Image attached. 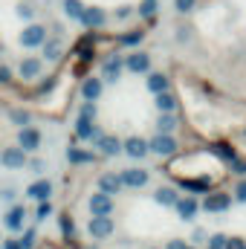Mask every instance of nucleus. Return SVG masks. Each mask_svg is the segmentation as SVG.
<instances>
[{"label": "nucleus", "instance_id": "nucleus-31", "mask_svg": "<svg viewBox=\"0 0 246 249\" xmlns=\"http://www.w3.org/2000/svg\"><path fill=\"white\" fill-rule=\"evenodd\" d=\"M35 241H38L35 229H26V232H23V238H20V249H32V247H35Z\"/></svg>", "mask_w": 246, "mask_h": 249}, {"label": "nucleus", "instance_id": "nucleus-9", "mask_svg": "<svg viewBox=\"0 0 246 249\" xmlns=\"http://www.w3.org/2000/svg\"><path fill=\"white\" fill-rule=\"evenodd\" d=\"M119 180H122V186H130V188H142L148 183V171H139V168H127L119 174Z\"/></svg>", "mask_w": 246, "mask_h": 249}, {"label": "nucleus", "instance_id": "nucleus-33", "mask_svg": "<svg viewBox=\"0 0 246 249\" xmlns=\"http://www.w3.org/2000/svg\"><path fill=\"white\" fill-rule=\"evenodd\" d=\"M142 38H145V32H127V35H122L119 41H122L124 47H133V44H139Z\"/></svg>", "mask_w": 246, "mask_h": 249}, {"label": "nucleus", "instance_id": "nucleus-2", "mask_svg": "<svg viewBox=\"0 0 246 249\" xmlns=\"http://www.w3.org/2000/svg\"><path fill=\"white\" fill-rule=\"evenodd\" d=\"M87 229H90V235H93V238L105 241L107 235H113V220H110V214H93Z\"/></svg>", "mask_w": 246, "mask_h": 249}, {"label": "nucleus", "instance_id": "nucleus-37", "mask_svg": "<svg viewBox=\"0 0 246 249\" xmlns=\"http://www.w3.org/2000/svg\"><path fill=\"white\" fill-rule=\"evenodd\" d=\"M139 12H142V15H145V18H151V15H154V12H157V3H154V0H145V3H142V6H139Z\"/></svg>", "mask_w": 246, "mask_h": 249}, {"label": "nucleus", "instance_id": "nucleus-44", "mask_svg": "<svg viewBox=\"0 0 246 249\" xmlns=\"http://www.w3.org/2000/svg\"><path fill=\"white\" fill-rule=\"evenodd\" d=\"M0 197L9 203V200H15V191H12V188H3V191H0Z\"/></svg>", "mask_w": 246, "mask_h": 249}, {"label": "nucleus", "instance_id": "nucleus-18", "mask_svg": "<svg viewBox=\"0 0 246 249\" xmlns=\"http://www.w3.org/2000/svg\"><path fill=\"white\" fill-rule=\"evenodd\" d=\"M99 188H102L105 194H119L122 180H119L116 174H105V177H99Z\"/></svg>", "mask_w": 246, "mask_h": 249}, {"label": "nucleus", "instance_id": "nucleus-1", "mask_svg": "<svg viewBox=\"0 0 246 249\" xmlns=\"http://www.w3.org/2000/svg\"><path fill=\"white\" fill-rule=\"evenodd\" d=\"M47 38H50V35H47V26H41V23H29V26L20 32V47L32 50V47H41Z\"/></svg>", "mask_w": 246, "mask_h": 249}, {"label": "nucleus", "instance_id": "nucleus-36", "mask_svg": "<svg viewBox=\"0 0 246 249\" xmlns=\"http://www.w3.org/2000/svg\"><path fill=\"white\" fill-rule=\"evenodd\" d=\"M81 116H84V119H93V116H96V105L84 99V105H81Z\"/></svg>", "mask_w": 246, "mask_h": 249}, {"label": "nucleus", "instance_id": "nucleus-21", "mask_svg": "<svg viewBox=\"0 0 246 249\" xmlns=\"http://www.w3.org/2000/svg\"><path fill=\"white\" fill-rule=\"evenodd\" d=\"M174 206H177L180 217H185V220H191V217H194V212H197V200H191V197H185V200H177Z\"/></svg>", "mask_w": 246, "mask_h": 249}, {"label": "nucleus", "instance_id": "nucleus-16", "mask_svg": "<svg viewBox=\"0 0 246 249\" xmlns=\"http://www.w3.org/2000/svg\"><path fill=\"white\" fill-rule=\"evenodd\" d=\"M124 67H127L130 72H145V70L151 67V58H148L145 53H133V55H127Z\"/></svg>", "mask_w": 246, "mask_h": 249}, {"label": "nucleus", "instance_id": "nucleus-25", "mask_svg": "<svg viewBox=\"0 0 246 249\" xmlns=\"http://www.w3.org/2000/svg\"><path fill=\"white\" fill-rule=\"evenodd\" d=\"M67 160H70L72 165H78V162H93V154L78 151V148H70V151H67Z\"/></svg>", "mask_w": 246, "mask_h": 249}, {"label": "nucleus", "instance_id": "nucleus-27", "mask_svg": "<svg viewBox=\"0 0 246 249\" xmlns=\"http://www.w3.org/2000/svg\"><path fill=\"white\" fill-rule=\"evenodd\" d=\"M157 203L174 206V203H177V191H174V188H159V191H157Z\"/></svg>", "mask_w": 246, "mask_h": 249}, {"label": "nucleus", "instance_id": "nucleus-6", "mask_svg": "<svg viewBox=\"0 0 246 249\" xmlns=\"http://www.w3.org/2000/svg\"><path fill=\"white\" fill-rule=\"evenodd\" d=\"M0 162L6 165V168H23L26 165V151L18 145V148H6L3 154H0Z\"/></svg>", "mask_w": 246, "mask_h": 249}, {"label": "nucleus", "instance_id": "nucleus-5", "mask_svg": "<svg viewBox=\"0 0 246 249\" xmlns=\"http://www.w3.org/2000/svg\"><path fill=\"white\" fill-rule=\"evenodd\" d=\"M148 148H151L154 154H159V157H171V154L177 151V142H174L168 133H159V136H154V139L148 142Z\"/></svg>", "mask_w": 246, "mask_h": 249}, {"label": "nucleus", "instance_id": "nucleus-30", "mask_svg": "<svg viewBox=\"0 0 246 249\" xmlns=\"http://www.w3.org/2000/svg\"><path fill=\"white\" fill-rule=\"evenodd\" d=\"M9 119H12L15 124H29V119H32V116H29L26 110H18V107H15V110H9Z\"/></svg>", "mask_w": 246, "mask_h": 249}, {"label": "nucleus", "instance_id": "nucleus-20", "mask_svg": "<svg viewBox=\"0 0 246 249\" xmlns=\"http://www.w3.org/2000/svg\"><path fill=\"white\" fill-rule=\"evenodd\" d=\"M119 72H122V61H119L116 55H113V58H107L105 67H102V75H105L107 81H116V78H119Z\"/></svg>", "mask_w": 246, "mask_h": 249}, {"label": "nucleus", "instance_id": "nucleus-7", "mask_svg": "<svg viewBox=\"0 0 246 249\" xmlns=\"http://www.w3.org/2000/svg\"><path fill=\"white\" fill-rule=\"evenodd\" d=\"M23 217H26V209H23V206H12V209L6 212L3 223H6L9 232H20V229H23Z\"/></svg>", "mask_w": 246, "mask_h": 249}, {"label": "nucleus", "instance_id": "nucleus-4", "mask_svg": "<svg viewBox=\"0 0 246 249\" xmlns=\"http://www.w3.org/2000/svg\"><path fill=\"white\" fill-rule=\"evenodd\" d=\"M18 145L29 154V151H35L38 145H41V130L38 127H29V124H23L20 127V133H18Z\"/></svg>", "mask_w": 246, "mask_h": 249}, {"label": "nucleus", "instance_id": "nucleus-10", "mask_svg": "<svg viewBox=\"0 0 246 249\" xmlns=\"http://www.w3.org/2000/svg\"><path fill=\"white\" fill-rule=\"evenodd\" d=\"M50 194H53V183L50 180H38V183H32V186L26 188V197L29 200H50Z\"/></svg>", "mask_w": 246, "mask_h": 249}, {"label": "nucleus", "instance_id": "nucleus-22", "mask_svg": "<svg viewBox=\"0 0 246 249\" xmlns=\"http://www.w3.org/2000/svg\"><path fill=\"white\" fill-rule=\"evenodd\" d=\"M180 183H183V188H188V191H209V186H211V180H206V177H197V180L183 177Z\"/></svg>", "mask_w": 246, "mask_h": 249}, {"label": "nucleus", "instance_id": "nucleus-8", "mask_svg": "<svg viewBox=\"0 0 246 249\" xmlns=\"http://www.w3.org/2000/svg\"><path fill=\"white\" fill-rule=\"evenodd\" d=\"M90 212H93V214H110V212H113L110 194H105V191L93 194V197H90Z\"/></svg>", "mask_w": 246, "mask_h": 249}, {"label": "nucleus", "instance_id": "nucleus-19", "mask_svg": "<svg viewBox=\"0 0 246 249\" xmlns=\"http://www.w3.org/2000/svg\"><path fill=\"white\" fill-rule=\"evenodd\" d=\"M41 47H44V58H47V61H58V58H61V44H58V38H47Z\"/></svg>", "mask_w": 246, "mask_h": 249}, {"label": "nucleus", "instance_id": "nucleus-29", "mask_svg": "<svg viewBox=\"0 0 246 249\" xmlns=\"http://www.w3.org/2000/svg\"><path fill=\"white\" fill-rule=\"evenodd\" d=\"M174 124H177V119H174L171 113H162L159 122H157V127H159V133H168V130H174Z\"/></svg>", "mask_w": 246, "mask_h": 249}, {"label": "nucleus", "instance_id": "nucleus-40", "mask_svg": "<svg viewBox=\"0 0 246 249\" xmlns=\"http://www.w3.org/2000/svg\"><path fill=\"white\" fill-rule=\"evenodd\" d=\"M0 84H12V70L9 67H0Z\"/></svg>", "mask_w": 246, "mask_h": 249}, {"label": "nucleus", "instance_id": "nucleus-38", "mask_svg": "<svg viewBox=\"0 0 246 249\" xmlns=\"http://www.w3.org/2000/svg\"><path fill=\"white\" fill-rule=\"evenodd\" d=\"M223 247H226V238H223V235H214V238L209 241V249H223Z\"/></svg>", "mask_w": 246, "mask_h": 249}, {"label": "nucleus", "instance_id": "nucleus-3", "mask_svg": "<svg viewBox=\"0 0 246 249\" xmlns=\"http://www.w3.org/2000/svg\"><path fill=\"white\" fill-rule=\"evenodd\" d=\"M78 20H81L87 29H102L105 20H107V15H105V9H99V6H84Z\"/></svg>", "mask_w": 246, "mask_h": 249}, {"label": "nucleus", "instance_id": "nucleus-28", "mask_svg": "<svg viewBox=\"0 0 246 249\" xmlns=\"http://www.w3.org/2000/svg\"><path fill=\"white\" fill-rule=\"evenodd\" d=\"M81 9H84V3H81V0H64V12H67L72 20H78V18H81Z\"/></svg>", "mask_w": 246, "mask_h": 249}, {"label": "nucleus", "instance_id": "nucleus-12", "mask_svg": "<svg viewBox=\"0 0 246 249\" xmlns=\"http://www.w3.org/2000/svg\"><path fill=\"white\" fill-rule=\"evenodd\" d=\"M229 203H232V197H229V194H209V197H206V203H203V209H206V212H226V209H229Z\"/></svg>", "mask_w": 246, "mask_h": 249}, {"label": "nucleus", "instance_id": "nucleus-46", "mask_svg": "<svg viewBox=\"0 0 246 249\" xmlns=\"http://www.w3.org/2000/svg\"><path fill=\"white\" fill-rule=\"evenodd\" d=\"M168 249H185V244H183V241H171V244H168Z\"/></svg>", "mask_w": 246, "mask_h": 249}, {"label": "nucleus", "instance_id": "nucleus-26", "mask_svg": "<svg viewBox=\"0 0 246 249\" xmlns=\"http://www.w3.org/2000/svg\"><path fill=\"white\" fill-rule=\"evenodd\" d=\"M58 223H61V235H64V241H75V226H72L70 214H61V217H58Z\"/></svg>", "mask_w": 246, "mask_h": 249}, {"label": "nucleus", "instance_id": "nucleus-47", "mask_svg": "<svg viewBox=\"0 0 246 249\" xmlns=\"http://www.w3.org/2000/svg\"><path fill=\"white\" fill-rule=\"evenodd\" d=\"M185 249H191V247H185Z\"/></svg>", "mask_w": 246, "mask_h": 249}, {"label": "nucleus", "instance_id": "nucleus-11", "mask_svg": "<svg viewBox=\"0 0 246 249\" xmlns=\"http://www.w3.org/2000/svg\"><path fill=\"white\" fill-rule=\"evenodd\" d=\"M75 136H78V139H99L102 133H99V127L93 124V119L78 116V122H75Z\"/></svg>", "mask_w": 246, "mask_h": 249}, {"label": "nucleus", "instance_id": "nucleus-42", "mask_svg": "<svg viewBox=\"0 0 246 249\" xmlns=\"http://www.w3.org/2000/svg\"><path fill=\"white\" fill-rule=\"evenodd\" d=\"M191 6H194V0H177V9H180V12H188Z\"/></svg>", "mask_w": 246, "mask_h": 249}, {"label": "nucleus", "instance_id": "nucleus-15", "mask_svg": "<svg viewBox=\"0 0 246 249\" xmlns=\"http://www.w3.org/2000/svg\"><path fill=\"white\" fill-rule=\"evenodd\" d=\"M38 75H41V61H38V58H23V61H20V78L35 81Z\"/></svg>", "mask_w": 246, "mask_h": 249}, {"label": "nucleus", "instance_id": "nucleus-34", "mask_svg": "<svg viewBox=\"0 0 246 249\" xmlns=\"http://www.w3.org/2000/svg\"><path fill=\"white\" fill-rule=\"evenodd\" d=\"M18 15H20L23 20H32V18H35V9H32L29 3H20V6H18Z\"/></svg>", "mask_w": 246, "mask_h": 249}, {"label": "nucleus", "instance_id": "nucleus-17", "mask_svg": "<svg viewBox=\"0 0 246 249\" xmlns=\"http://www.w3.org/2000/svg\"><path fill=\"white\" fill-rule=\"evenodd\" d=\"M96 142H99V148H102L105 157H116V154L122 151V142H119L116 136H99Z\"/></svg>", "mask_w": 246, "mask_h": 249}, {"label": "nucleus", "instance_id": "nucleus-45", "mask_svg": "<svg viewBox=\"0 0 246 249\" xmlns=\"http://www.w3.org/2000/svg\"><path fill=\"white\" fill-rule=\"evenodd\" d=\"M3 249H20V241H6Z\"/></svg>", "mask_w": 246, "mask_h": 249}, {"label": "nucleus", "instance_id": "nucleus-35", "mask_svg": "<svg viewBox=\"0 0 246 249\" xmlns=\"http://www.w3.org/2000/svg\"><path fill=\"white\" fill-rule=\"evenodd\" d=\"M50 212H53V206H50L47 200H41V206H38V212H35V220H44V217H50Z\"/></svg>", "mask_w": 246, "mask_h": 249}, {"label": "nucleus", "instance_id": "nucleus-24", "mask_svg": "<svg viewBox=\"0 0 246 249\" xmlns=\"http://www.w3.org/2000/svg\"><path fill=\"white\" fill-rule=\"evenodd\" d=\"M165 87H168V78H165L162 72H154V75L148 78V90H151V93H162Z\"/></svg>", "mask_w": 246, "mask_h": 249}, {"label": "nucleus", "instance_id": "nucleus-32", "mask_svg": "<svg viewBox=\"0 0 246 249\" xmlns=\"http://www.w3.org/2000/svg\"><path fill=\"white\" fill-rule=\"evenodd\" d=\"M211 151H214L217 157H223V160H229V162H235V151H232L229 145H214Z\"/></svg>", "mask_w": 246, "mask_h": 249}, {"label": "nucleus", "instance_id": "nucleus-39", "mask_svg": "<svg viewBox=\"0 0 246 249\" xmlns=\"http://www.w3.org/2000/svg\"><path fill=\"white\" fill-rule=\"evenodd\" d=\"M223 249H246V244L241 241V238H232V241L226 238V247H223Z\"/></svg>", "mask_w": 246, "mask_h": 249}, {"label": "nucleus", "instance_id": "nucleus-43", "mask_svg": "<svg viewBox=\"0 0 246 249\" xmlns=\"http://www.w3.org/2000/svg\"><path fill=\"white\" fill-rule=\"evenodd\" d=\"M29 168H32V171H44V160H32Z\"/></svg>", "mask_w": 246, "mask_h": 249}, {"label": "nucleus", "instance_id": "nucleus-14", "mask_svg": "<svg viewBox=\"0 0 246 249\" xmlns=\"http://www.w3.org/2000/svg\"><path fill=\"white\" fill-rule=\"evenodd\" d=\"M81 96H84L87 102H96V99L102 96V78H84V84H81Z\"/></svg>", "mask_w": 246, "mask_h": 249}, {"label": "nucleus", "instance_id": "nucleus-41", "mask_svg": "<svg viewBox=\"0 0 246 249\" xmlns=\"http://www.w3.org/2000/svg\"><path fill=\"white\" fill-rule=\"evenodd\" d=\"M235 194H238V200H241V203H246V180H244L238 188H235Z\"/></svg>", "mask_w": 246, "mask_h": 249}, {"label": "nucleus", "instance_id": "nucleus-23", "mask_svg": "<svg viewBox=\"0 0 246 249\" xmlns=\"http://www.w3.org/2000/svg\"><path fill=\"white\" fill-rule=\"evenodd\" d=\"M174 105H177V99H174L171 93H165V90H162V93H157V107H159L162 113H171V110H174Z\"/></svg>", "mask_w": 246, "mask_h": 249}, {"label": "nucleus", "instance_id": "nucleus-13", "mask_svg": "<svg viewBox=\"0 0 246 249\" xmlns=\"http://www.w3.org/2000/svg\"><path fill=\"white\" fill-rule=\"evenodd\" d=\"M122 148L127 151V157H133V160H139V157H145V154H148V142H145V139H139V136H130Z\"/></svg>", "mask_w": 246, "mask_h": 249}]
</instances>
